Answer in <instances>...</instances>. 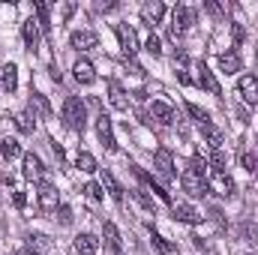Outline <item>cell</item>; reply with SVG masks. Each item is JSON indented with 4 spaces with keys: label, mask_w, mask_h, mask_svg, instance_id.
Here are the masks:
<instances>
[{
    "label": "cell",
    "mask_w": 258,
    "mask_h": 255,
    "mask_svg": "<svg viewBox=\"0 0 258 255\" xmlns=\"http://www.w3.org/2000/svg\"><path fill=\"white\" fill-rule=\"evenodd\" d=\"M63 120L69 129H75V132H84L87 126V105L78 99V96H66L63 102Z\"/></svg>",
    "instance_id": "6da1fadb"
},
{
    "label": "cell",
    "mask_w": 258,
    "mask_h": 255,
    "mask_svg": "<svg viewBox=\"0 0 258 255\" xmlns=\"http://www.w3.org/2000/svg\"><path fill=\"white\" fill-rule=\"evenodd\" d=\"M180 186L189 192L192 198H204V195L210 192V183H207V177H204L201 171H195V168H186V171L180 174Z\"/></svg>",
    "instance_id": "7a4b0ae2"
},
{
    "label": "cell",
    "mask_w": 258,
    "mask_h": 255,
    "mask_svg": "<svg viewBox=\"0 0 258 255\" xmlns=\"http://www.w3.org/2000/svg\"><path fill=\"white\" fill-rule=\"evenodd\" d=\"M195 24V9H189V6H174V12H171V36L177 39L180 33H186L189 27Z\"/></svg>",
    "instance_id": "3957f363"
},
{
    "label": "cell",
    "mask_w": 258,
    "mask_h": 255,
    "mask_svg": "<svg viewBox=\"0 0 258 255\" xmlns=\"http://www.w3.org/2000/svg\"><path fill=\"white\" fill-rule=\"evenodd\" d=\"M153 168H156V174H159L165 183L177 177V171H174V156H171L168 147H159V150L153 153Z\"/></svg>",
    "instance_id": "277c9868"
},
{
    "label": "cell",
    "mask_w": 258,
    "mask_h": 255,
    "mask_svg": "<svg viewBox=\"0 0 258 255\" xmlns=\"http://www.w3.org/2000/svg\"><path fill=\"white\" fill-rule=\"evenodd\" d=\"M96 135H99V141L105 144V150H117V141H114V132H111V117H108L105 111L96 117Z\"/></svg>",
    "instance_id": "5b68a950"
},
{
    "label": "cell",
    "mask_w": 258,
    "mask_h": 255,
    "mask_svg": "<svg viewBox=\"0 0 258 255\" xmlns=\"http://www.w3.org/2000/svg\"><path fill=\"white\" fill-rule=\"evenodd\" d=\"M21 159H24V177L42 183V177H45V165H42V159H39L36 153H24Z\"/></svg>",
    "instance_id": "8992f818"
},
{
    "label": "cell",
    "mask_w": 258,
    "mask_h": 255,
    "mask_svg": "<svg viewBox=\"0 0 258 255\" xmlns=\"http://www.w3.org/2000/svg\"><path fill=\"white\" fill-rule=\"evenodd\" d=\"M132 171H135V177H138V180H141V183H144L147 189H150V192H156V198H159V201H165V204H174V201H171V195H168V189H165V186H159V183L153 180V174L141 171L138 165H132Z\"/></svg>",
    "instance_id": "52a82bcc"
},
{
    "label": "cell",
    "mask_w": 258,
    "mask_h": 255,
    "mask_svg": "<svg viewBox=\"0 0 258 255\" xmlns=\"http://www.w3.org/2000/svg\"><path fill=\"white\" fill-rule=\"evenodd\" d=\"M114 30H117V39H120V48H123V54H126V57H135V51H138L135 30H132L129 24H117Z\"/></svg>",
    "instance_id": "ba28073f"
},
{
    "label": "cell",
    "mask_w": 258,
    "mask_h": 255,
    "mask_svg": "<svg viewBox=\"0 0 258 255\" xmlns=\"http://www.w3.org/2000/svg\"><path fill=\"white\" fill-rule=\"evenodd\" d=\"M237 93H240V99H243V102L255 105V102H258V78H255V75H243V78L237 81Z\"/></svg>",
    "instance_id": "9c48e42d"
},
{
    "label": "cell",
    "mask_w": 258,
    "mask_h": 255,
    "mask_svg": "<svg viewBox=\"0 0 258 255\" xmlns=\"http://www.w3.org/2000/svg\"><path fill=\"white\" fill-rule=\"evenodd\" d=\"M207 183H210V189L216 192L219 198H231V195L237 192V186H234V180H231L228 174H213V177H210Z\"/></svg>",
    "instance_id": "30bf717a"
},
{
    "label": "cell",
    "mask_w": 258,
    "mask_h": 255,
    "mask_svg": "<svg viewBox=\"0 0 258 255\" xmlns=\"http://www.w3.org/2000/svg\"><path fill=\"white\" fill-rule=\"evenodd\" d=\"M21 33H24V45H27V51H36L39 48V21L36 18H27L24 24H21Z\"/></svg>",
    "instance_id": "8fae6325"
},
{
    "label": "cell",
    "mask_w": 258,
    "mask_h": 255,
    "mask_svg": "<svg viewBox=\"0 0 258 255\" xmlns=\"http://www.w3.org/2000/svg\"><path fill=\"white\" fill-rule=\"evenodd\" d=\"M96 33L93 30H75L72 36H69V45L72 48H78V51H90V48H96Z\"/></svg>",
    "instance_id": "7c38bea8"
},
{
    "label": "cell",
    "mask_w": 258,
    "mask_h": 255,
    "mask_svg": "<svg viewBox=\"0 0 258 255\" xmlns=\"http://www.w3.org/2000/svg\"><path fill=\"white\" fill-rule=\"evenodd\" d=\"M36 195H39V207H42V210H51V213H54V210L60 207V201H57V189H54L51 183H45V180H42Z\"/></svg>",
    "instance_id": "4fadbf2b"
},
{
    "label": "cell",
    "mask_w": 258,
    "mask_h": 255,
    "mask_svg": "<svg viewBox=\"0 0 258 255\" xmlns=\"http://www.w3.org/2000/svg\"><path fill=\"white\" fill-rule=\"evenodd\" d=\"M75 252L78 255H96L99 252V237L90 234V231L78 234V237H75Z\"/></svg>",
    "instance_id": "5bb4252c"
},
{
    "label": "cell",
    "mask_w": 258,
    "mask_h": 255,
    "mask_svg": "<svg viewBox=\"0 0 258 255\" xmlns=\"http://www.w3.org/2000/svg\"><path fill=\"white\" fill-rule=\"evenodd\" d=\"M72 72H75V81H78V84H93V81H96V69H93L90 60H84V57L72 66Z\"/></svg>",
    "instance_id": "9a60e30c"
},
{
    "label": "cell",
    "mask_w": 258,
    "mask_h": 255,
    "mask_svg": "<svg viewBox=\"0 0 258 255\" xmlns=\"http://www.w3.org/2000/svg\"><path fill=\"white\" fill-rule=\"evenodd\" d=\"M33 12H36L39 30H42V33H51V6L42 3V0H36V3H33Z\"/></svg>",
    "instance_id": "2e32d148"
},
{
    "label": "cell",
    "mask_w": 258,
    "mask_h": 255,
    "mask_svg": "<svg viewBox=\"0 0 258 255\" xmlns=\"http://www.w3.org/2000/svg\"><path fill=\"white\" fill-rule=\"evenodd\" d=\"M102 240L111 252H120V231L114 222H102Z\"/></svg>",
    "instance_id": "e0dca14e"
},
{
    "label": "cell",
    "mask_w": 258,
    "mask_h": 255,
    "mask_svg": "<svg viewBox=\"0 0 258 255\" xmlns=\"http://www.w3.org/2000/svg\"><path fill=\"white\" fill-rule=\"evenodd\" d=\"M0 87H3L6 93H15V87H18V69H15V63L3 66V72H0Z\"/></svg>",
    "instance_id": "ac0fdd59"
},
{
    "label": "cell",
    "mask_w": 258,
    "mask_h": 255,
    "mask_svg": "<svg viewBox=\"0 0 258 255\" xmlns=\"http://www.w3.org/2000/svg\"><path fill=\"white\" fill-rule=\"evenodd\" d=\"M171 213H174L177 222H189V225L201 219V213H198L195 207H189V204H171Z\"/></svg>",
    "instance_id": "d6986e66"
},
{
    "label": "cell",
    "mask_w": 258,
    "mask_h": 255,
    "mask_svg": "<svg viewBox=\"0 0 258 255\" xmlns=\"http://www.w3.org/2000/svg\"><path fill=\"white\" fill-rule=\"evenodd\" d=\"M150 114H153L162 126H171V123H174V111H171L168 102H153V105H150Z\"/></svg>",
    "instance_id": "ffe728a7"
},
{
    "label": "cell",
    "mask_w": 258,
    "mask_h": 255,
    "mask_svg": "<svg viewBox=\"0 0 258 255\" xmlns=\"http://www.w3.org/2000/svg\"><path fill=\"white\" fill-rule=\"evenodd\" d=\"M102 189L108 192V195H111V198H114L117 204L123 201V189H120V183H117V177H114L111 171H105V168H102Z\"/></svg>",
    "instance_id": "44dd1931"
},
{
    "label": "cell",
    "mask_w": 258,
    "mask_h": 255,
    "mask_svg": "<svg viewBox=\"0 0 258 255\" xmlns=\"http://www.w3.org/2000/svg\"><path fill=\"white\" fill-rule=\"evenodd\" d=\"M219 72H225V75L240 72V54H237V51H225V54H219Z\"/></svg>",
    "instance_id": "7402d4cb"
},
{
    "label": "cell",
    "mask_w": 258,
    "mask_h": 255,
    "mask_svg": "<svg viewBox=\"0 0 258 255\" xmlns=\"http://www.w3.org/2000/svg\"><path fill=\"white\" fill-rule=\"evenodd\" d=\"M198 84H201L204 90H210L213 96H219V93H222V90H219V84H216V78H213V72H210L204 63H198Z\"/></svg>",
    "instance_id": "603a6c76"
},
{
    "label": "cell",
    "mask_w": 258,
    "mask_h": 255,
    "mask_svg": "<svg viewBox=\"0 0 258 255\" xmlns=\"http://www.w3.org/2000/svg\"><path fill=\"white\" fill-rule=\"evenodd\" d=\"M108 99H111V105H114V108H120V111H126V108H129L126 93H123V87H120L114 78L108 81Z\"/></svg>",
    "instance_id": "cb8c5ba5"
},
{
    "label": "cell",
    "mask_w": 258,
    "mask_h": 255,
    "mask_svg": "<svg viewBox=\"0 0 258 255\" xmlns=\"http://www.w3.org/2000/svg\"><path fill=\"white\" fill-rule=\"evenodd\" d=\"M201 132H204V141H207L213 150H222V144H225V135L213 126V123H201Z\"/></svg>",
    "instance_id": "d4e9b609"
},
{
    "label": "cell",
    "mask_w": 258,
    "mask_h": 255,
    "mask_svg": "<svg viewBox=\"0 0 258 255\" xmlns=\"http://www.w3.org/2000/svg\"><path fill=\"white\" fill-rule=\"evenodd\" d=\"M141 15H144V21L153 27V24H159V21L165 18V6H162L159 0H156V3H147V6L141 9Z\"/></svg>",
    "instance_id": "484cf974"
},
{
    "label": "cell",
    "mask_w": 258,
    "mask_h": 255,
    "mask_svg": "<svg viewBox=\"0 0 258 255\" xmlns=\"http://www.w3.org/2000/svg\"><path fill=\"white\" fill-rule=\"evenodd\" d=\"M150 243H153V249H156L159 255H174V252H177V246H174L171 240H165L162 234H156V231H153V225H150Z\"/></svg>",
    "instance_id": "4316f807"
},
{
    "label": "cell",
    "mask_w": 258,
    "mask_h": 255,
    "mask_svg": "<svg viewBox=\"0 0 258 255\" xmlns=\"http://www.w3.org/2000/svg\"><path fill=\"white\" fill-rule=\"evenodd\" d=\"M75 168H78V171H84V174L99 171V165H96L93 153H87V150H78V156H75Z\"/></svg>",
    "instance_id": "83f0119b"
},
{
    "label": "cell",
    "mask_w": 258,
    "mask_h": 255,
    "mask_svg": "<svg viewBox=\"0 0 258 255\" xmlns=\"http://www.w3.org/2000/svg\"><path fill=\"white\" fill-rule=\"evenodd\" d=\"M15 126H18V132H24V135H30L33 129H36V114L27 108V111H18L15 114Z\"/></svg>",
    "instance_id": "f1b7e54d"
},
{
    "label": "cell",
    "mask_w": 258,
    "mask_h": 255,
    "mask_svg": "<svg viewBox=\"0 0 258 255\" xmlns=\"http://www.w3.org/2000/svg\"><path fill=\"white\" fill-rule=\"evenodd\" d=\"M30 111H33V114L39 111L42 117H51V105H48V99H45L42 93H33V96H30Z\"/></svg>",
    "instance_id": "f546056e"
},
{
    "label": "cell",
    "mask_w": 258,
    "mask_h": 255,
    "mask_svg": "<svg viewBox=\"0 0 258 255\" xmlns=\"http://www.w3.org/2000/svg\"><path fill=\"white\" fill-rule=\"evenodd\" d=\"M0 153H3V159H15V156H21V144L15 138H3L0 141Z\"/></svg>",
    "instance_id": "4dcf8cb0"
},
{
    "label": "cell",
    "mask_w": 258,
    "mask_h": 255,
    "mask_svg": "<svg viewBox=\"0 0 258 255\" xmlns=\"http://www.w3.org/2000/svg\"><path fill=\"white\" fill-rule=\"evenodd\" d=\"M27 240H30V249H33V252H39V255L51 249V237H48V234H30Z\"/></svg>",
    "instance_id": "1f68e13d"
},
{
    "label": "cell",
    "mask_w": 258,
    "mask_h": 255,
    "mask_svg": "<svg viewBox=\"0 0 258 255\" xmlns=\"http://www.w3.org/2000/svg\"><path fill=\"white\" fill-rule=\"evenodd\" d=\"M240 162H243V168H246L249 174H258V156L252 150H240Z\"/></svg>",
    "instance_id": "d6a6232c"
},
{
    "label": "cell",
    "mask_w": 258,
    "mask_h": 255,
    "mask_svg": "<svg viewBox=\"0 0 258 255\" xmlns=\"http://www.w3.org/2000/svg\"><path fill=\"white\" fill-rule=\"evenodd\" d=\"M210 165H213V174H225V165H228L225 153H222V150H213V156H210Z\"/></svg>",
    "instance_id": "836d02e7"
},
{
    "label": "cell",
    "mask_w": 258,
    "mask_h": 255,
    "mask_svg": "<svg viewBox=\"0 0 258 255\" xmlns=\"http://www.w3.org/2000/svg\"><path fill=\"white\" fill-rule=\"evenodd\" d=\"M186 111H189V117H192V120H198V123H210V114H207L204 108H198L195 102H186Z\"/></svg>",
    "instance_id": "e575fe53"
},
{
    "label": "cell",
    "mask_w": 258,
    "mask_h": 255,
    "mask_svg": "<svg viewBox=\"0 0 258 255\" xmlns=\"http://www.w3.org/2000/svg\"><path fill=\"white\" fill-rule=\"evenodd\" d=\"M54 219H57L60 225H69V222H72V207H69V204H60V207L54 210Z\"/></svg>",
    "instance_id": "d590c367"
},
{
    "label": "cell",
    "mask_w": 258,
    "mask_h": 255,
    "mask_svg": "<svg viewBox=\"0 0 258 255\" xmlns=\"http://www.w3.org/2000/svg\"><path fill=\"white\" fill-rule=\"evenodd\" d=\"M147 54H153V57H162V42H159V36H153L150 33V39H147Z\"/></svg>",
    "instance_id": "8d00e7d4"
},
{
    "label": "cell",
    "mask_w": 258,
    "mask_h": 255,
    "mask_svg": "<svg viewBox=\"0 0 258 255\" xmlns=\"http://www.w3.org/2000/svg\"><path fill=\"white\" fill-rule=\"evenodd\" d=\"M84 195H87L90 201H102V183H93V180H90V183L84 186Z\"/></svg>",
    "instance_id": "74e56055"
},
{
    "label": "cell",
    "mask_w": 258,
    "mask_h": 255,
    "mask_svg": "<svg viewBox=\"0 0 258 255\" xmlns=\"http://www.w3.org/2000/svg\"><path fill=\"white\" fill-rule=\"evenodd\" d=\"M240 234H243V237H246L249 243H258V225H255V222H243Z\"/></svg>",
    "instance_id": "f35d334b"
},
{
    "label": "cell",
    "mask_w": 258,
    "mask_h": 255,
    "mask_svg": "<svg viewBox=\"0 0 258 255\" xmlns=\"http://www.w3.org/2000/svg\"><path fill=\"white\" fill-rule=\"evenodd\" d=\"M204 9H207L213 18H222V15H225V12H222V6H219V3H213V0H204Z\"/></svg>",
    "instance_id": "ab89813d"
},
{
    "label": "cell",
    "mask_w": 258,
    "mask_h": 255,
    "mask_svg": "<svg viewBox=\"0 0 258 255\" xmlns=\"http://www.w3.org/2000/svg\"><path fill=\"white\" fill-rule=\"evenodd\" d=\"M135 198H138V201H141V204H144V207H147L150 213H156V207H153V201H150V198L144 195V189H138V192H135Z\"/></svg>",
    "instance_id": "60d3db41"
},
{
    "label": "cell",
    "mask_w": 258,
    "mask_h": 255,
    "mask_svg": "<svg viewBox=\"0 0 258 255\" xmlns=\"http://www.w3.org/2000/svg\"><path fill=\"white\" fill-rule=\"evenodd\" d=\"M12 204H15L18 210H24V207H27V195H24V192H15V195H12Z\"/></svg>",
    "instance_id": "b9f144b4"
},
{
    "label": "cell",
    "mask_w": 258,
    "mask_h": 255,
    "mask_svg": "<svg viewBox=\"0 0 258 255\" xmlns=\"http://www.w3.org/2000/svg\"><path fill=\"white\" fill-rule=\"evenodd\" d=\"M51 147H54V156H57V165H60V168H66V153H63V147H60V144H51Z\"/></svg>",
    "instance_id": "7bdbcfd3"
},
{
    "label": "cell",
    "mask_w": 258,
    "mask_h": 255,
    "mask_svg": "<svg viewBox=\"0 0 258 255\" xmlns=\"http://www.w3.org/2000/svg\"><path fill=\"white\" fill-rule=\"evenodd\" d=\"M231 39L234 42H243V24H231Z\"/></svg>",
    "instance_id": "ee69618b"
},
{
    "label": "cell",
    "mask_w": 258,
    "mask_h": 255,
    "mask_svg": "<svg viewBox=\"0 0 258 255\" xmlns=\"http://www.w3.org/2000/svg\"><path fill=\"white\" fill-rule=\"evenodd\" d=\"M75 15V3H66L63 6V18H72Z\"/></svg>",
    "instance_id": "f6af8a7d"
},
{
    "label": "cell",
    "mask_w": 258,
    "mask_h": 255,
    "mask_svg": "<svg viewBox=\"0 0 258 255\" xmlns=\"http://www.w3.org/2000/svg\"><path fill=\"white\" fill-rule=\"evenodd\" d=\"M48 72H51V78H54V81H60V69H57V63H51Z\"/></svg>",
    "instance_id": "bcb514c9"
},
{
    "label": "cell",
    "mask_w": 258,
    "mask_h": 255,
    "mask_svg": "<svg viewBox=\"0 0 258 255\" xmlns=\"http://www.w3.org/2000/svg\"><path fill=\"white\" fill-rule=\"evenodd\" d=\"M99 9L102 12H111V9H117V3H99Z\"/></svg>",
    "instance_id": "7dc6e473"
},
{
    "label": "cell",
    "mask_w": 258,
    "mask_h": 255,
    "mask_svg": "<svg viewBox=\"0 0 258 255\" xmlns=\"http://www.w3.org/2000/svg\"><path fill=\"white\" fill-rule=\"evenodd\" d=\"M177 78H180V84H192V78H189L186 72H177Z\"/></svg>",
    "instance_id": "c3c4849f"
},
{
    "label": "cell",
    "mask_w": 258,
    "mask_h": 255,
    "mask_svg": "<svg viewBox=\"0 0 258 255\" xmlns=\"http://www.w3.org/2000/svg\"><path fill=\"white\" fill-rule=\"evenodd\" d=\"M15 255H39V252H33V249L27 246V249H18V252H15Z\"/></svg>",
    "instance_id": "681fc988"
},
{
    "label": "cell",
    "mask_w": 258,
    "mask_h": 255,
    "mask_svg": "<svg viewBox=\"0 0 258 255\" xmlns=\"http://www.w3.org/2000/svg\"><path fill=\"white\" fill-rule=\"evenodd\" d=\"M111 255H123V249H120V252H111Z\"/></svg>",
    "instance_id": "f907efd6"
}]
</instances>
